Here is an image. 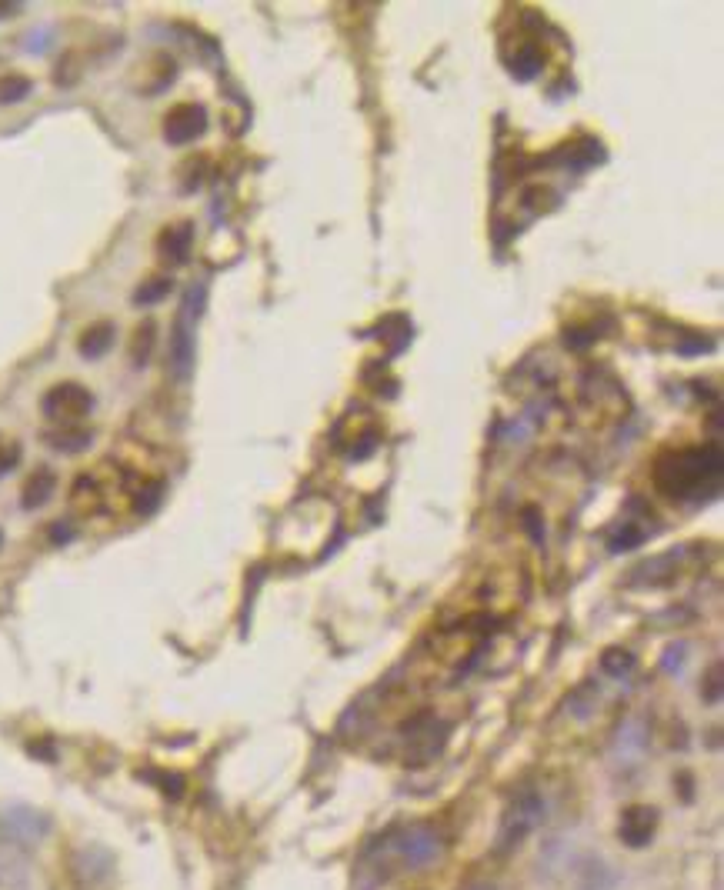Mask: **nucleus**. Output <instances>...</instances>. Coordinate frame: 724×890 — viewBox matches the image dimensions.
I'll use <instances>...</instances> for the list:
<instances>
[{
  "instance_id": "f257e3e1",
  "label": "nucleus",
  "mask_w": 724,
  "mask_h": 890,
  "mask_svg": "<svg viewBox=\"0 0 724 890\" xmlns=\"http://www.w3.org/2000/svg\"><path fill=\"white\" fill-rule=\"evenodd\" d=\"M721 470H724V457H721L718 444L688 447V450H678V454H668L658 460V467H654V484H658V490H664L668 497L701 500L718 490Z\"/></svg>"
},
{
  "instance_id": "f03ea898",
  "label": "nucleus",
  "mask_w": 724,
  "mask_h": 890,
  "mask_svg": "<svg viewBox=\"0 0 724 890\" xmlns=\"http://www.w3.org/2000/svg\"><path fill=\"white\" fill-rule=\"evenodd\" d=\"M204 310V287H191V294L184 297V307L177 314V327H174V340H171V367L177 377L191 374L194 364V324Z\"/></svg>"
},
{
  "instance_id": "7ed1b4c3",
  "label": "nucleus",
  "mask_w": 724,
  "mask_h": 890,
  "mask_svg": "<svg viewBox=\"0 0 724 890\" xmlns=\"http://www.w3.org/2000/svg\"><path fill=\"white\" fill-rule=\"evenodd\" d=\"M41 410L51 420H61L64 427H71L94 410V394L77 380H61L41 397Z\"/></svg>"
},
{
  "instance_id": "20e7f679",
  "label": "nucleus",
  "mask_w": 724,
  "mask_h": 890,
  "mask_svg": "<svg viewBox=\"0 0 724 890\" xmlns=\"http://www.w3.org/2000/svg\"><path fill=\"white\" fill-rule=\"evenodd\" d=\"M548 817V804L541 800V794L534 790H524V794L514 800V804L504 810V824H501V847H514L521 844L524 837L531 834L541 820Z\"/></svg>"
},
{
  "instance_id": "39448f33",
  "label": "nucleus",
  "mask_w": 724,
  "mask_h": 890,
  "mask_svg": "<svg viewBox=\"0 0 724 890\" xmlns=\"http://www.w3.org/2000/svg\"><path fill=\"white\" fill-rule=\"evenodd\" d=\"M207 130V110L201 104H177L164 117V140L174 147L194 144Z\"/></svg>"
},
{
  "instance_id": "423d86ee",
  "label": "nucleus",
  "mask_w": 724,
  "mask_h": 890,
  "mask_svg": "<svg viewBox=\"0 0 724 890\" xmlns=\"http://www.w3.org/2000/svg\"><path fill=\"white\" fill-rule=\"evenodd\" d=\"M654 830H658V810L648 807V804H634L621 814V824H618V837L621 844L628 847H648Z\"/></svg>"
},
{
  "instance_id": "0eeeda50",
  "label": "nucleus",
  "mask_w": 724,
  "mask_h": 890,
  "mask_svg": "<svg viewBox=\"0 0 724 890\" xmlns=\"http://www.w3.org/2000/svg\"><path fill=\"white\" fill-rule=\"evenodd\" d=\"M394 847H398V854L404 857V864L424 867L428 860H434V854H438V837H434V830H428V827H411L394 840Z\"/></svg>"
},
{
  "instance_id": "6e6552de",
  "label": "nucleus",
  "mask_w": 724,
  "mask_h": 890,
  "mask_svg": "<svg viewBox=\"0 0 724 890\" xmlns=\"http://www.w3.org/2000/svg\"><path fill=\"white\" fill-rule=\"evenodd\" d=\"M191 244H194V227L191 220H177V224L164 227L157 234V254H161L167 264H184L191 257Z\"/></svg>"
},
{
  "instance_id": "1a4fd4ad",
  "label": "nucleus",
  "mask_w": 724,
  "mask_h": 890,
  "mask_svg": "<svg viewBox=\"0 0 724 890\" xmlns=\"http://www.w3.org/2000/svg\"><path fill=\"white\" fill-rule=\"evenodd\" d=\"M57 490V474L51 467H37L31 477L24 480V490H21V507L24 510H41L47 500L54 497Z\"/></svg>"
},
{
  "instance_id": "9d476101",
  "label": "nucleus",
  "mask_w": 724,
  "mask_h": 890,
  "mask_svg": "<svg viewBox=\"0 0 724 890\" xmlns=\"http://www.w3.org/2000/svg\"><path fill=\"white\" fill-rule=\"evenodd\" d=\"M111 347H114V324H111V320H97V324H91L81 337H77V350H81V357H87V360L104 357Z\"/></svg>"
},
{
  "instance_id": "9b49d317",
  "label": "nucleus",
  "mask_w": 724,
  "mask_h": 890,
  "mask_svg": "<svg viewBox=\"0 0 724 890\" xmlns=\"http://www.w3.org/2000/svg\"><path fill=\"white\" fill-rule=\"evenodd\" d=\"M47 444H51L54 450H64V454H77V450L91 447V430H81V427H61V430H51V434L44 437Z\"/></svg>"
},
{
  "instance_id": "f8f14e48",
  "label": "nucleus",
  "mask_w": 724,
  "mask_h": 890,
  "mask_svg": "<svg viewBox=\"0 0 724 890\" xmlns=\"http://www.w3.org/2000/svg\"><path fill=\"white\" fill-rule=\"evenodd\" d=\"M541 67H544L541 47H538V44H524V47L518 50V57H514L511 74L518 77V80H534V77L541 74Z\"/></svg>"
},
{
  "instance_id": "ddd939ff",
  "label": "nucleus",
  "mask_w": 724,
  "mask_h": 890,
  "mask_svg": "<svg viewBox=\"0 0 724 890\" xmlns=\"http://www.w3.org/2000/svg\"><path fill=\"white\" fill-rule=\"evenodd\" d=\"M171 277H147L141 287L134 290V304L137 307H151V304H161V300L171 294Z\"/></svg>"
},
{
  "instance_id": "4468645a",
  "label": "nucleus",
  "mask_w": 724,
  "mask_h": 890,
  "mask_svg": "<svg viewBox=\"0 0 724 890\" xmlns=\"http://www.w3.org/2000/svg\"><path fill=\"white\" fill-rule=\"evenodd\" d=\"M154 340H157V327H154V320H144V324L137 327V330H134V337H131V360H134L137 367L147 364V357H151Z\"/></svg>"
},
{
  "instance_id": "2eb2a0df",
  "label": "nucleus",
  "mask_w": 724,
  "mask_h": 890,
  "mask_svg": "<svg viewBox=\"0 0 724 890\" xmlns=\"http://www.w3.org/2000/svg\"><path fill=\"white\" fill-rule=\"evenodd\" d=\"M34 90V80L24 74H7L0 77V104H17Z\"/></svg>"
},
{
  "instance_id": "dca6fc26",
  "label": "nucleus",
  "mask_w": 724,
  "mask_h": 890,
  "mask_svg": "<svg viewBox=\"0 0 724 890\" xmlns=\"http://www.w3.org/2000/svg\"><path fill=\"white\" fill-rule=\"evenodd\" d=\"M601 667L608 670L611 677H624L628 674V670L634 667V657L628 654V650H621V647H611L608 654L601 657Z\"/></svg>"
},
{
  "instance_id": "f3484780",
  "label": "nucleus",
  "mask_w": 724,
  "mask_h": 890,
  "mask_svg": "<svg viewBox=\"0 0 724 890\" xmlns=\"http://www.w3.org/2000/svg\"><path fill=\"white\" fill-rule=\"evenodd\" d=\"M17 460H21V447H17L14 440L0 437V477L11 474V470L17 467Z\"/></svg>"
},
{
  "instance_id": "a211bd4d",
  "label": "nucleus",
  "mask_w": 724,
  "mask_h": 890,
  "mask_svg": "<svg viewBox=\"0 0 724 890\" xmlns=\"http://www.w3.org/2000/svg\"><path fill=\"white\" fill-rule=\"evenodd\" d=\"M144 490H147V494L137 497V510H141V514H151V510L157 507V500H161V484H151Z\"/></svg>"
},
{
  "instance_id": "6ab92c4d",
  "label": "nucleus",
  "mask_w": 724,
  "mask_h": 890,
  "mask_svg": "<svg viewBox=\"0 0 724 890\" xmlns=\"http://www.w3.org/2000/svg\"><path fill=\"white\" fill-rule=\"evenodd\" d=\"M721 700V667H711V690H708V704H718Z\"/></svg>"
},
{
  "instance_id": "aec40b11",
  "label": "nucleus",
  "mask_w": 724,
  "mask_h": 890,
  "mask_svg": "<svg viewBox=\"0 0 724 890\" xmlns=\"http://www.w3.org/2000/svg\"><path fill=\"white\" fill-rule=\"evenodd\" d=\"M17 10H21V4H0V20H4V17H14Z\"/></svg>"
},
{
  "instance_id": "412c9836",
  "label": "nucleus",
  "mask_w": 724,
  "mask_h": 890,
  "mask_svg": "<svg viewBox=\"0 0 724 890\" xmlns=\"http://www.w3.org/2000/svg\"><path fill=\"white\" fill-rule=\"evenodd\" d=\"M0 547H4V530H0Z\"/></svg>"
}]
</instances>
